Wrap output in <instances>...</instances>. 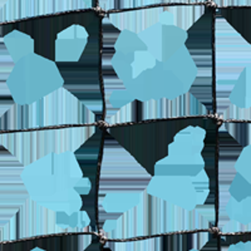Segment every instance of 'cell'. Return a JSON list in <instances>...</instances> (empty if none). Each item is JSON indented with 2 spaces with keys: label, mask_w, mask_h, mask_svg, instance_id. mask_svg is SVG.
Instances as JSON below:
<instances>
[{
  "label": "cell",
  "mask_w": 251,
  "mask_h": 251,
  "mask_svg": "<svg viewBox=\"0 0 251 251\" xmlns=\"http://www.w3.org/2000/svg\"><path fill=\"white\" fill-rule=\"evenodd\" d=\"M225 251H251V240L250 241H244V243L230 245L228 248H226Z\"/></svg>",
  "instance_id": "obj_40"
},
{
  "label": "cell",
  "mask_w": 251,
  "mask_h": 251,
  "mask_svg": "<svg viewBox=\"0 0 251 251\" xmlns=\"http://www.w3.org/2000/svg\"><path fill=\"white\" fill-rule=\"evenodd\" d=\"M89 226L91 220L82 210L75 214L54 212L28 199L10 223L0 230V245L50 235L83 234L89 231Z\"/></svg>",
  "instance_id": "obj_6"
},
{
  "label": "cell",
  "mask_w": 251,
  "mask_h": 251,
  "mask_svg": "<svg viewBox=\"0 0 251 251\" xmlns=\"http://www.w3.org/2000/svg\"><path fill=\"white\" fill-rule=\"evenodd\" d=\"M64 84L57 63L39 54H29L14 63L6 87L17 106H29L54 93Z\"/></svg>",
  "instance_id": "obj_8"
},
{
  "label": "cell",
  "mask_w": 251,
  "mask_h": 251,
  "mask_svg": "<svg viewBox=\"0 0 251 251\" xmlns=\"http://www.w3.org/2000/svg\"><path fill=\"white\" fill-rule=\"evenodd\" d=\"M219 129L227 132L241 147L251 146V122H220Z\"/></svg>",
  "instance_id": "obj_29"
},
{
  "label": "cell",
  "mask_w": 251,
  "mask_h": 251,
  "mask_svg": "<svg viewBox=\"0 0 251 251\" xmlns=\"http://www.w3.org/2000/svg\"><path fill=\"white\" fill-rule=\"evenodd\" d=\"M91 190H92V185H91V182L87 180L86 177H83V180L80 181L79 185L75 187V191H77V194L79 195L80 197L88 195L89 192H91Z\"/></svg>",
  "instance_id": "obj_39"
},
{
  "label": "cell",
  "mask_w": 251,
  "mask_h": 251,
  "mask_svg": "<svg viewBox=\"0 0 251 251\" xmlns=\"http://www.w3.org/2000/svg\"><path fill=\"white\" fill-rule=\"evenodd\" d=\"M97 125L96 116L64 87L29 106H14L0 118V133Z\"/></svg>",
  "instance_id": "obj_3"
},
{
  "label": "cell",
  "mask_w": 251,
  "mask_h": 251,
  "mask_svg": "<svg viewBox=\"0 0 251 251\" xmlns=\"http://www.w3.org/2000/svg\"><path fill=\"white\" fill-rule=\"evenodd\" d=\"M225 214L231 221L251 226V197L244 201H235L230 197L225 205Z\"/></svg>",
  "instance_id": "obj_28"
},
{
  "label": "cell",
  "mask_w": 251,
  "mask_h": 251,
  "mask_svg": "<svg viewBox=\"0 0 251 251\" xmlns=\"http://www.w3.org/2000/svg\"><path fill=\"white\" fill-rule=\"evenodd\" d=\"M96 0H9L0 9V24L96 8Z\"/></svg>",
  "instance_id": "obj_13"
},
{
  "label": "cell",
  "mask_w": 251,
  "mask_h": 251,
  "mask_svg": "<svg viewBox=\"0 0 251 251\" xmlns=\"http://www.w3.org/2000/svg\"><path fill=\"white\" fill-rule=\"evenodd\" d=\"M134 123L145 121L181 120V118L210 117L207 109L191 93H186L175 100H134Z\"/></svg>",
  "instance_id": "obj_14"
},
{
  "label": "cell",
  "mask_w": 251,
  "mask_h": 251,
  "mask_svg": "<svg viewBox=\"0 0 251 251\" xmlns=\"http://www.w3.org/2000/svg\"><path fill=\"white\" fill-rule=\"evenodd\" d=\"M24 166L0 146V230L10 223L28 200L22 171Z\"/></svg>",
  "instance_id": "obj_12"
},
{
  "label": "cell",
  "mask_w": 251,
  "mask_h": 251,
  "mask_svg": "<svg viewBox=\"0 0 251 251\" xmlns=\"http://www.w3.org/2000/svg\"><path fill=\"white\" fill-rule=\"evenodd\" d=\"M64 84L63 87L82 102L96 116L97 125L102 123L106 103L103 97L102 68L80 63H57Z\"/></svg>",
  "instance_id": "obj_11"
},
{
  "label": "cell",
  "mask_w": 251,
  "mask_h": 251,
  "mask_svg": "<svg viewBox=\"0 0 251 251\" xmlns=\"http://www.w3.org/2000/svg\"><path fill=\"white\" fill-rule=\"evenodd\" d=\"M103 245L112 251H174L170 235L123 241L103 240Z\"/></svg>",
  "instance_id": "obj_23"
},
{
  "label": "cell",
  "mask_w": 251,
  "mask_h": 251,
  "mask_svg": "<svg viewBox=\"0 0 251 251\" xmlns=\"http://www.w3.org/2000/svg\"><path fill=\"white\" fill-rule=\"evenodd\" d=\"M210 187L205 171L197 176H152L146 192L175 207L192 211L205 203Z\"/></svg>",
  "instance_id": "obj_10"
},
{
  "label": "cell",
  "mask_w": 251,
  "mask_h": 251,
  "mask_svg": "<svg viewBox=\"0 0 251 251\" xmlns=\"http://www.w3.org/2000/svg\"><path fill=\"white\" fill-rule=\"evenodd\" d=\"M37 248L35 240H18V241H12V243L1 244L0 250L1 251H30Z\"/></svg>",
  "instance_id": "obj_35"
},
{
  "label": "cell",
  "mask_w": 251,
  "mask_h": 251,
  "mask_svg": "<svg viewBox=\"0 0 251 251\" xmlns=\"http://www.w3.org/2000/svg\"><path fill=\"white\" fill-rule=\"evenodd\" d=\"M194 231H211L202 215L196 210L185 211L182 208L175 207L145 192L136 207L116 220L112 241Z\"/></svg>",
  "instance_id": "obj_2"
},
{
  "label": "cell",
  "mask_w": 251,
  "mask_h": 251,
  "mask_svg": "<svg viewBox=\"0 0 251 251\" xmlns=\"http://www.w3.org/2000/svg\"><path fill=\"white\" fill-rule=\"evenodd\" d=\"M212 8H239V6H251V0H216V1H207Z\"/></svg>",
  "instance_id": "obj_36"
},
{
  "label": "cell",
  "mask_w": 251,
  "mask_h": 251,
  "mask_svg": "<svg viewBox=\"0 0 251 251\" xmlns=\"http://www.w3.org/2000/svg\"><path fill=\"white\" fill-rule=\"evenodd\" d=\"M201 118V117H200ZM197 122L180 129L169 145L167 156L157 163L167 166L203 167L202 150L205 146L206 131Z\"/></svg>",
  "instance_id": "obj_16"
},
{
  "label": "cell",
  "mask_w": 251,
  "mask_h": 251,
  "mask_svg": "<svg viewBox=\"0 0 251 251\" xmlns=\"http://www.w3.org/2000/svg\"><path fill=\"white\" fill-rule=\"evenodd\" d=\"M0 37H1V35H0Z\"/></svg>",
  "instance_id": "obj_42"
},
{
  "label": "cell",
  "mask_w": 251,
  "mask_h": 251,
  "mask_svg": "<svg viewBox=\"0 0 251 251\" xmlns=\"http://www.w3.org/2000/svg\"><path fill=\"white\" fill-rule=\"evenodd\" d=\"M138 37L157 62L169 59L177 51L185 48L187 39V34L182 29L160 23L138 33Z\"/></svg>",
  "instance_id": "obj_17"
},
{
  "label": "cell",
  "mask_w": 251,
  "mask_h": 251,
  "mask_svg": "<svg viewBox=\"0 0 251 251\" xmlns=\"http://www.w3.org/2000/svg\"><path fill=\"white\" fill-rule=\"evenodd\" d=\"M250 71L251 66L244 69L241 75L235 80L230 96H228V102L231 106L243 109H251Z\"/></svg>",
  "instance_id": "obj_27"
},
{
  "label": "cell",
  "mask_w": 251,
  "mask_h": 251,
  "mask_svg": "<svg viewBox=\"0 0 251 251\" xmlns=\"http://www.w3.org/2000/svg\"><path fill=\"white\" fill-rule=\"evenodd\" d=\"M175 26L187 31L206 10V1H169Z\"/></svg>",
  "instance_id": "obj_24"
},
{
  "label": "cell",
  "mask_w": 251,
  "mask_h": 251,
  "mask_svg": "<svg viewBox=\"0 0 251 251\" xmlns=\"http://www.w3.org/2000/svg\"><path fill=\"white\" fill-rule=\"evenodd\" d=\"M113 55H114V48H102V54H100V67H111Z\"/></svg>",
  "instance_id": "obj_37"
},
{
  "label": "cell",
  "mask_w": 251,
  "mask_h": 251,
  "mask_svg": "<svg viewBox=\"0 0 251 251\" xmlns=\"http://www.w3.org/2000/svg\"><path fill=\"white\" fill-rule=\"evenodd\" d=\"M113 48L114 55L112 58L111 66L117 77L126 86L131 80V66L136 53L147 49V47L140 39L138 34L128 30H122Z\"/></svg>",
  "instance_id": "obj_20"
},
{
  "label": "cell",
  "mask_w": 251,
  "mask_h": 251,
  "mask_svg": "<svg viewBox=\"0 0 251 251\" xmlns=\"http://www.w3.org/2000/svg\"><path fill=\"white\" fill-rule=\"evenodd\" d=\"M97 125L66 128L0 133V146L8 150L23 166L50 153H75L96 131Z\"/></svg>",
  "instance_id": "obj_7"
},
{
  "label": "cell",
  "mask_w": 251,
  "mask_h": 251,
  "mask_svg": "<svg viewBox=\"0 0 251 251\" xmlns=\"http://www.w3.org/2000/svg\"><path fill=\"white\" fill-rule=\"evenodd\" d=\"M235 172L251 182V146L244 147L235 161Z\"/></svg>",
  "instance_id": "obj_33"
},
{
  "label": "cell",
  "mask_w": 251,
  "mask_h": 251,
  "mask_svg": "<svg viewBox=\"0 0 251 251\" xmlns=\"http://www.w3.org/2000/svg\"><path fill=\"white\" fill-rule=\"evenodd\" d=\"M30 251H46V250H43V249H40V248H35V249H33V250H30Z\"/></svg>",
  "instance_id": "obj_41"
},
{
  "label": "cell",
  "mask_w": 251,
  "mask_h": 251,
  "mask_svg": "<svg viewBox=\"0 0 251 251\" xmlns=\"http://www.w3.org/2000/svg\"><path fill=\"white\" fill-rule=\"evenodd\" d=\"M228 195L235 201H244L251 197V182L246 181L240 175H235L234 180L231 181L227 188Z\"/></svg>",
  "instance_id": "obj_31"
},
{
  "label": "cell",
  "mask_w": 251,
  "mask_h": 251,
  "mask_svg": "<svg viewBox=\"0 0 251 251\" xmlns=\"http://www.w3.org/2000/svg\"><path fill=\"white\" fill-rule=\"evenodd\" d=\"M215 231L219 232L220 235L244 234V232H251V226L241 225V224L235 223V221H231V220H227L226 223L221 224Z\"/></svg>",
  "instance_id": "obj_34"
},
{
  "label": "cell",
  "mask_w": 251,
  "mask_h": 251,
  "mask_svg": "<svg viewBox=\"0 0 251 251\" xmlns=\"http://www.w3.org/2000/svg\"><path fill=\"white\" fill-rule=\"evenodd\" d=\"M219 122H251V109H243L230 106L214 116Z\"/></svg>",
  "instance_id": "obj_30"
},
{
  "label": "cell",
  "mask_w": 251,
  "mask_h": 251,
  "mask_svg": "<svg viewBox=\"0 0 251 251\" xmlns=\"http://www.w3.org/2000/svg\"><path fill=\"white\" fill-rule=\"evenodd\" d=\"M83 174L73 152L50 153L24 166L22 171L31 201L54 212L75 214L82 208L75 187Z\"/></svg>",
  "instance_id": "obj_1"
},
{
  "label": "cell",
  "mask_w": 251,
  "mask_h": 251,
  "mask_svg": "<svg viewBox=\"0 0 251 251\" xmlns=\"http://www.w3.org/2000/svg\"><path fill=\"white\" fill-rule=\"evenodd\" d=\"M0 251H1V250H0Z\"/></svg>",
  "instance_id": "obj_43"
},
{
  "label": "cell",
  "mask_w": 251,
  "mask_h": 251,
  "mask_svg": "<svg viewBox=\"0 0 251 251\" xmlns=\"http://www.w3.org/2000/svg\"><path fill=\"white\" fill-rule=\"evenodd\" d=\"M152 176L107 132L98 176V195L118 191H146Z\"/></svg>",
  "instance_id": "obj_9"
},
{
  "label": "cell",
  "mask_w": 251,
  "mask_h": 251,
  "mask_svg": "<svg viewBox=\"0 0 251 251\" xmlns=\"http://www.w3.org/2000/svg\"><path fill=\"white\" fill-rule=\"evenodd\" d=\"M84 251H104L102 237L97 234H93V240H92V243L84 249Z\"/></svg>",
  "instance_id": "obj_38"
},
{
  "label": "cell",
  "mask_w": 251,
  "mask_h": 251,
  "mask_svg": "<svg viewBox=\"0 0 251 251\" xmlns=\"http://www.w3.org/2000/svg\"><path fill=\"white\" fill-rule=\"evenodd\" d=\"M91 10L79 12L77 22L67 26L66 29H63L57 35L54 42L55 63L79 62L89 39V33L86 28V24Z\"/></svg>",
  "instance_id": "obj_18"
},
{
  "label": "cell",
  "mask_w": 251,
  "mask_h": 251,
  "mask_svg": "<svg viewBox=\"0 0 251 251\" xmlns=\"http://www.w3.org/2000/svg\"><path fill=\"white\" fill-rule=\"evenodd\" d=\"M106 127L97 125L96 131L91 137L75 152L77 162L82 170L83 176L91 182L92 188L98 191V176H100V162L102 157L103 142H104Z\"/></svg>",
  "instance_id": "obj_19"
},
{
  "label": "cell",
  "mask_w": 251,
  "mask_h": 251,
  "mask_svg": "<svg viewBox=\"0 0 251 251\" xmlns=\"http://www.w3.org/2000/svg\"><path fill=\"white\" fill-rule=\"evenodd\" d=\"M79 17V12L67 13V14L49 15V17L34 18L23 20L14 24L17 30L30 35L34 40L35 54L54 62V42L57 35L63 29L75 23Z\"/></svg>",
  "instance_id": "obj_15"
},
{
  "label": "cell",
  "mask_w": 251,
  "mask_h": 251,
  "mask_svg": "<svg viewBox=\"0 0 251 251\" xmlns=\"http://www.w3.org/2000/svg\"><path fill=\"white\" fill-rule=\"evenodd\" d=\"M197 122V118L158 120L108 127L107 132L146 171L153 176L158 161L167 156L169 145L180 129Z\"/></svg>",
  "instance_id": "obj_4"
},
{
  "label": "cell",
  "mask_w": 251,
  "mask_h": 251,
  "mask_svg": "<svg viewBox=\"0 0 251 251\" xmlns=\"http://www.w3.org/2000/svg\"><path fill=\"white\" fill-rule=\"evenodd\" d=\"M121 34V30L117 29L113 24L108 22L104 15L102 14V23H100V37H102V47L103 48H113L118 37Z\"/></svg>",
  "instance_id": "obj_32"
},
{
  "label": "cell",
  "mask_w": 251,
  "mask_h": 251,
  "mask_svg": "<svg viewBox=\"0 0 251 251\" xmlns=\"http://www.w3.org/2000/svg\"><path fill=\"white\" fill-rule=\"evenodd\" d=\"M4 46H5L8 54L13 59V62H18L22 58L35 53L34 40L30 35L25 34L20 30H13L9 34L3 37Z\"/></svg>",
  "instance_id": "obj_26"
},
{
  "label": "cell",
  "mask_w": 251,
  "mask_h": 251,
  "mask_svg": "<svg viewBox=\"0 0 251 251\" xmlns=\"http://www.w3.org/2000/svg\"><path fill=\"white\" fill-rule=\"evenodd\" d=\"M167 0H165V4ZM163 4V5H165ZM163 5L152 6V8L134 9V10H126V12L108 13L103 14L108 19L111 24H113L117 29L128 30L132 33H141L145 29L160 23L161 15L163 12Z\"/></svg>",
  "instance_id": "obj_21"
},
{
  "label": "cell",
  "mask_w": 251,
  "mask_h": 251,
  "mask_svg": "<svg viewBox=\"0 0 251 251\" xmlns=\"http://www.w3.org/2000/svg\"><path fill=\"white\" fill-rule=\"evenodd\" d=\"M197 77L194 60L186 48L178 50L169 59L154 63V66L142 72L126 89L138 102L175 100L188 93Z\"/></svg>",
  "instance_id": "obj_5"
},
{
  "label": "cell",
  "mask_w": 251,
  "mask_h": 251,
  "mask_svg": "<svg viewBox=\"0 0 251 251\" xmlns=\"http://www.w3.org/2000/svg\"><path fill=\"white\" fill-rule=\"evenodd\" d=\"M216 13L225 19L237 34L244 38L245 42L251 44V6L239 8L216 9Z\"/></svg>",
  "instance_id": "obj_25"
},
{
  "label": "cell",
  "mask_w": 251,
  "mask_h": 251,
  "mask_svg": "<svg viewBox=\"0 0 251 251\" xmlns=\"http://www.w3.org/2000/svg\"><path fill=\"white\" fill-rule=\"evenodd\" d=\"M34 240L37 248L46 251H84V249L92 243L93 234L83 232V234L50 235Z\"/></svg>",
  "instance_id": "obj_22"
}]
</instances>
